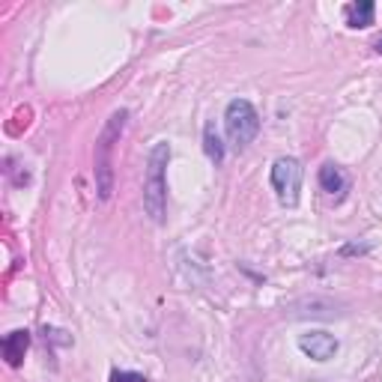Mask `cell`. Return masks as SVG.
Masks as SVG:
<instances>
[{
	"label": "cell",
	"instance_id": "1",
	"mask_svg": "<svg viewBox=\"0 0 382 382\" xmlns=\"http://www.w3.org/2000/svg\"><path fill=\"white\" fill-rule=\"evenodd\" d=\"M125 123H129V111L125 108L113 111L105 123V129H101V135H99V141H96L93 176H96V195H99L101 203L111 200V195H113V149H117L120 137L125 132Z\"/></svg>",
	"mask_w": 382,
	"mask_h": 382
},
{
	"label": "cell",
	"instance_id": "2",
	"mask_svg": "<svg viewBox=\"0 0 382 382\" xmlns=\"http://www.w3.org/2000/svg\"><path fill=\"white\" fill-rule=\"evenodd\" d=\"M171 161V144L159 141L149 149L147 161V180H144V209L156 224L164 221V200H168V183H164V171Z\"/></svg>",
	"mask_w": 382,
	"mask_h": 382
},
{
	"label": "cell",
	"instance_id": "3",
	"mask_svg": "<svg viewBox=\"0 0 382 382\" xmlns=\"http://www.w3.org/2000/svg\"><path fill=\"white\" fill-rule=\"evenodd\" d=\"M224 129L236 149H245L260 132V113L248 99H233L224 111Z\"/></svg>",
	"mask_w": 382,
	"mask_h": 382
},
{
	"label": "cell",
	"instance_id": "4",
	"mask_svg": "<svg viewBox=\"0 0 382 382\" xmlns=\"http://www.w3.org/2000/svg\"><path fill=\"white\" fill-rule=\"evenodd\" d=\"M272 188L284 207H296L302 191V164L296 159H278L272 164Z\"/></svg>",
	"mask_w": 382,
	"mask_h": 382
},
{
	"label": "cell",
	"instance_id": "5",
	"mask_svg": "<svg viewBox=\"0 0 382 382\" xmlns=\"http://www.w3.org/2000/svg\"><path fill=\"white\" fill-rule=\"evenodd\" d=\"M299 350L308 355V359L314 362H328V359H335V352L340 350V343L335 335H328V332H308V335H302L299 338Z\"/></svg>",
	"mask_w": 382,
	"mask_h": 382
},
{
	"label": "cell",
	"instance_id": "6",
	"mask_svg": "<svg viewBox=\"0 0 382 382\" xmlns=\"http://www.w3.org/2000/svg\"><path fill=\"white\" fill-rule=\"evenodd\" d=\"M27 347H30V335L24 332V328H16V332H9V335L4 338V343H0V350H4V359H6L9 367H21Z\"/></svg>",
	"mask_w": 382,
	"mask_h": 382
},
{
	"label": "cell",
	"instance_id": "7",
	"mask_svg": "<svg viewBox=\"0 0 382 382\" xmlns=\"http://www.w3.org/2000/svg\"><path fill=\"white\" fill-rule=\"evenodd\" d=\"M320 188L326 191V195H332V197H343L347 195V188H350V176L343 173L338 164L326 161L320 168Z\"/></svg>",
	"mask_w": 382,
	"mask_h": 382
},
{
	"label": "cell",
	"instance_id": "8",
	"mask_svg": "<svg viewBox=\"0 0 382 382\" xmlns=\"http://www.w3.org/2000/svg\"><path fill=\"white\" fill-rule=\"evenodd\" d=\"M347 24L352 30H364L374 24V16H376V6L371 4V0H359V4H350L347 9Z\"/></svg>",
	"mask_w": 382,
	"mask_h": 382
},
{
	"label": "cell",
	"instance_id": "9",
	"mask_svg": "<svg viewBox=\"0 0 382 382\" xmlns=\"http://www.w3.org/2000/svg\"><path fill=\"white\" fill-rule=\"evenodd\" d=\"M203 152H207L209 161H215V164L224 161V144H221L218 132H215V123L203 125Z\"/></svg>",
	"mask_w": 382,
	"mask_h": 382
},
{
	"label": "cell",
	"instance_id": "10",
	"mask_svg": "<svg viewBox=\"0 0 382 382\" xmlns=\"http://www.w3.org/2000/svg\"><path fill=\"white\" fill-rule=\"evenodd\" d=\"M111 382H147V376L132 374V371H113V374H111Z\"/></svg>",
	"mask_w": 382,
	"mask_h": 382
},
{
	"label": "cell",
	"instance_id": "11",
	"mask_svg": "<svg viewBox=\"0 0 382 382\" xmlns=\"http://www.w3.org/2000/svg\"><path fill=\"white\" fill-rule=\"evenodd\" d=\"M6 173L12 176V183H16V185H27L30 183V173H18L16 171V161H12V159L6 161Z\"/></svg>",
	"mask_w": 382,
	"mask_h": 382
},
{
	"label": "cell",
	"instance_id": "12",
	"mask_svg": "<svg viewBox=\"0 0 382 382\" xmlns=\"http://www.w3.org/2000/svg\"><path fill=\"white\" fill-rule=\"evenodd\" d=\"M376 51H379V54H382V39H376Z\"/></svg>",
	"mask_w": 382,
	"mask_h": 382
}]
</instances>
